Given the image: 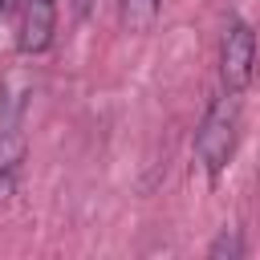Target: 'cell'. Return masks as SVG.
Masks as SVG:
<instances>
[{"label":"cell","instance_id":"6","mask_svg":"<svg viewBox=\"0 0 260 260\" xmlns=\"http://www.w3.org/2000/svg\"><path fill=\"white\" fill-rule=\"evenodd\" d=\"M102 4H110V0H77V8H81V16H93Z\"/></svg>","mask_w":260,"mask_h":260},{"label":"cell","instance_id":"3","mask_svg":"<svg viewBox=\"0 0 260 260\" xmlns=\"http://www.w3.org/2000/svg\"><path fill=\"white\" fill-rule=\"evenodd\" d=\"M53 37H57V0H28L24 20H20V37H16L20 53L41 57V53H49Z\"/></svg>","mask_w":260,"mask_h":260},{"label":"cell","instance_id":"2","mask_svg":"<svg viewBox=\"0 0 260 260\" xmlns=\"http://www.w3.org/2000/svg\"><path fill=\"white\" fill-rule=\"evenodd\" d=\"M256 77V32L248 20H228L219 37V81L228 93H244Z\"/></svg>","mask_w":260,"mask_h":260},{"label":"cell","instance_id":"7","mask_svg":"<svg viewBox=\"0 0 260 260\" xmlns=\"http://www.w3.org/2000/svg\"><path fill=\"white\" fill-rule=\"evenodd\" d=\"M0 8H12V0H0Z\"/></svg>","mask_w":260,"mask_h":260},{"label":"cell","instance_id":"4","mask_svg":"<svg viewBox=\"0 0 260 260\" xmlns=\"http://www.w3.org/2000/svg\"><path fill=\"white\" fill-rule=\"evenodd\" d=\"M158 4L162 0H118V20L126 32H146L158 20Z\"/></svg>","mask_w":260,"mask_h":260},{"label":"cell","instance_id":"5","mask_svg":"<svg viewBox=\"0 0 260 260\" xmlns=\"http://www.w3.org/2000/svg\"><path fill=\"white\" fill-rule=\"evenodd\" d=\"M207 256H211V260H223V256L236 260V256H244V240H240V232H236V228H223V232L207 244Z\"/></svg>","mask_w":260,"mask_h":260},{"label":"cell","instance_id":"1","mask_svg":"<svg viewBox=\"0 0 260 260\" xmlns=\"http://www.w3.org/2000/svg\"><path fill=\"white\" fill-rule=\"evenodd\" d=\"M236 142H240V93H228V89H223V93L207 106V114H203V122H199V130H195V158H199V167L207 171L211 183H215V179L223 175V167L232 162Z\"/></svg>","mask_w":260,"mask_h":260}]
</instances>
